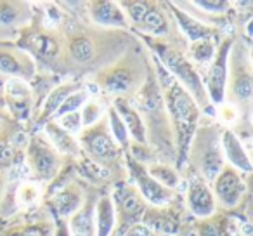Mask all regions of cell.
Here are the masks:
<instances>
[{"instance_id": "6da1fadb", "label": "cell", "mask_w": 253, "mask_h": 236, "mask_svg": "<svg viewBox=\"0 0 253 236\" xmlns=\"http://www.w3.org/2000/svg\"><path fill=\"white\" fill-rule=\"evenodd\" d=\"M158 68V80L162 89L163 104L169 109V115L173 122L177 134V151H179V163H182L184 156L191 148V141L198 129L200 120V106L193 99V95L156 61Z\"/></svg>"}, {"instance_id": "7a4b0ae2", "label": "cell", "mask_w": 253, "mask_h": 236, "mask_svg": "<svg viewBox=\"0 0 253 236\" xmlns=\"http://www.w3.org/2000/svg\"><path fill=\"white\" fill-rule=\"evenodd\" d=\"M153 50L158 56L160 64L193 95V99L198 102V106H207L210 102L207 91H205L203 80L200 78V73H198L194 64L182 52H179L177 49L162 42H153Z\"/></svg>"}, {"instance_id": "3957f363", "label": "cell", "mask_w": 253, "mask_h": 236, "mask_svg": "<svg viewBox=\"0 0 253 236\" xmlns=\"http://www.w3.org/2000/svg\"><path fill=\"white\" fill-rule=\"evenodd\" d=\"M215 132V129H196L194 144L191 148V155L196 158L194 162L205 183H213L217 174L225 165L220 149V136Z\"/></svg>"}, {"instance_id": "277c9868", "label": "cell", "mask_w": 253, "mask_h": 236, "mask_svg": "<svg viewBox=\"0 0 253 236\" xmlns=\"http://www.w3.org/2000/svg\"><path fill=\"white\" fill-rule=\"evenodd\" d=\"M232 44H234V39H232V37H227V39L220 44V47L215 50L213 59H211V63L208 64L205 91H207L208 101L213 102V104H217V106L224 104V99H225Z\"/></svg>"}, {"instance_id": "5b68a950", "label": "cell", "mask_w": 253, "mask_h": 236, "mask_svg": "<svg viewBox=\"0 0 253 236\" xmlns=\"http://www.w3.org/2000/svg\"><path fill=\"white\" fill-rule=\"evenodd\" d=\"M78 144L84 148L87 158L101 163L104 160H113L118 156V144L115 142L113 136L109 134L108 122L99 120L92 127L84 129L78 138Z\"/></svg>"}, {"instance_id": "8992f818", "label": "cell", "mask_w": 253, "mask_h": 236, "mask_svg": "<svg viewBox=\"0 0 253 236\" xmlns=\"http://www.w3.org/2000/svg\"><path fill=\"white\" fill-rule=\"evenodd\" d=\"M120 7L123 9L126 19L139 26L142 33L153 37H162L169 33V19L156 4L151 2H122Z\"/></svg>"}, {"instance_id": "52a82bcc", "label": "cell", "mask_w": 253, "mask_h": 236, "mask_svg": "<svg viewBox=\"0 0 253 236\" xmlns=\"http://www.w3.org/2000/svg\"><path fill=\"white\" fill-rule=\"evenodd\" d=\"M211 191H213L217 203H220L224 208H234L236 205L241 203L246 193V183L243 179V174L225 163L213 179Z\"/></svg>"}, {"instance_id": "ba28073f", "label": "cell", "mask_w": 253, "mask_h": 236, "mask_svg": "<svg viewBox=\"0 0 253 236\" xmlns=\"http://www.w3.org/2000/svg\"><path fill=\"white\" fill-rule=\"evenodd\" d=\"M28 165L40 179H54L59 172V153L47 139L35 136L28 144Z\"/></svg>"}, {"instance_id": "9c48e42d", "label": "cell", "mask_w": 253, "mask_h": 236, "mask_svg": "<svg viewBox=\"0 0 253 236\" xmlns=\"http://www.w3.org/2000/svg\"><path fill=\"white\" fill-rule=\"evenodd\" d=\"M126 165L132 174V179L135 183V189L142 196V200L155 207H165L172 200V191L163 188L160 183H156L151 176L148 174L146 167L137 158H126Z\"/></svg>"}, {"instance_id": "30bf717a", "label": "cell", "mask_w": 253, "mask_h": 236, "mask_svg": "<svg viewBox=\"0 0 253 236\" xmlns=\"http://www.w3.org/2000/svg\"><path fill=\"white\" fill-rule=\"evenodd\" d=\"M113 205H115L116 215L123 219V222H128L130 226L137 224V219H142L146 212V205L139 191L132 184H122L115 189L111 196Z\"/></svg>"}, {"instance_id": "8fae6325", "label": "cell", "mask_w": 253, "mask_h": 236, "mask_svg": "<svg viewBox=\"0 0 253 236\" xmlns=\"http://www.w3.org/2000/svg\"><path fill=\"white\" fill-rule=\"evenodd\" d=\"M186 203L191 214L198 219H210L217 208V201H215L210 184L205 183L200 177L193 179L187 186Z\"/></svg>"}, {"instance_id": "7c38bea8", "label": "cell", "mask_w": 253, "mask_h": 236, "mask_svg": "<svg viewBox=\"0 0 253 236\" xmlns=\"http://www.w3.org/2000/svg\"><path fill=\"white\" fill-rule=\"evenodd\" d=\"M220 149H222V156L227 160V165H231L232 169H236L241 174L252 172V160H250L248 151H246V148L243 146L241 139H239L231 129L222 131Z\"/></svg>"}, {"instance_id": "4fadbf2b", "label": "cell", "mask_w": 253, "mask_h": 236, "mask_svg": "<svg viewBox=\"0 0 253 236\" xmlns=\"http://www.w3.org/2000/svg\"><path fill=\"white\" fill-rule=\"evenodd\" d=\"M111 106L116 109V113L120 115L122 122L125 124L128 136H130L135 142H139V144H146V125H144V120H142V115L137 111V108H134V106L130 104V101L125 99L123 95L115 97Z\"/></svg>"}, {"instance_id": "5bb4252c", "label": "cell", "mask_w": 253, "mask_h": 236, "mask_svg": "<svg viewBox=\"0 0 253 236\" xmlns=\"http://www.w3.org/2000/svg\"><path fill=\"white\" fill-rule=\"evenodd\" d=\"M88 14H90L92 21L101 26H111V28H126L128 26V19L118 2H109V0L92 2L88 7Z\"/></svg>"}, {"instance_id": "9a60e30c", "label": "cell", "mask_w": 253, "mask_h": 236, "mask_svg": "<svg viewBox=\"0 0 253 236\" xmlns=\"http://www.w3.org/2000/svg\"><path fill=\"white\" fill-rule=\"evenodd\" d=\"M99 85L104 89L108 94H115L116 97L126 94L132 91L135 85V75L130 68L116 66L106 70L102 75H99Z\"/></svg>"}, {"instance_id": "2e32d148", "label": "cell", "mask_w": 253, "mask_h": 236, "mask_svg": "<svg viewBox=\"0 0 253 236\" xmlns=\"http://www.w3.org/2000/svg\"><path fill=\"white\" fill-rule=\"evenodd\" d=\"M151 233L173 236L180 231V221L172 212H165L163 207H156L153 210H146L142 215V222Z\"/></svg>"}, {"instance_id": "e0dca14e", "label": "cell", "mask_w": 253, "mask_h": 236, "mask_svg": "<svg viewBox=\"0 0 253 236\" xmlns=\"http://www.w3.org/2000/svg\"><path fill=\"white\" fill-rule=\"evenodd\" d=\"M50 203H52L54 212H56V215L59 219L71 217L84 205V194H82L80 188L75 186V184H70L64 189L57 191Z\"/></svg>"}, {"instance_id": "ac0fdd59", "label": "cell", "mask_w": 253, "mask_h": 236, "mask_svg": "<svg viewBox=\"0 0 253 236\" xmlns=\"http://www.w3.org/2000/svg\"><path fill=\"white\" fill-rule=\"evenodd\" d=\"M170 11L173 12V16H175L180 30H182L184 35L187 37V40H189L191 44L198 42V40H203V39H213L215 30L211 28V26L203 25V23L198 21V19H194L193 16H189L187 12L177 9L173 4H170Z\"/></svg>"}, {"instance_id": "d6986e66", "label": "cell", "mask_w": 253, "mask_h": 236, "mask_svg": "<svg viewBox=\"0 0 253 236\" xmlns=\"http://www.w3.org/2000/svg\"><path fill=\"white\" fill-rule=\"evenodd\" d=\"M95 235L94 236H111L116 226V212L111 196L104 194L97 200L94 208Z\"/></svg>"}, {"instance_id": "ffe728a7", "label": "cell", "mask_w": 253, "mask_h": 236, "mask_svg": "<svg viewBox=\"0 0 253 236\" xmlns=\"http://www.w3.org/2000/svg\"><path fill=\"white\" fill-rule=\"evenodd\" d=\"M45 134H47V138H49L47 141L50 142V146H52L57 153L77 156L78 151H80L78 139L75 138V136L68 134L66 131H63L54 120L45 122Z\"/></svg>"}, {"instance_id": "44dd1931", "label": "cell", "mask_w": 253, "mask_h": 236, "mask_svg": "<svg viewBox=\"0 0 253 236\" xmlns=\"http://www.w3.org/2000/svg\"><path fill=\"white\" fill-rule=\"evenodd\" d=\"M0 73L12 75V78H23L33 73V64H30V59L23 54L0 47Z\"/></svg>"}, {"instance_id": "7402d4cb", "label": "cell", "mask_w": 253, "mask_h": 236, "mask_svg": "<svg viewBox=\"0 0 253 236\" xmlns=\"http://www.w3.org/2000/svg\"><path fill=\"white\" fill-rule=\"evenodd\" d=\"M5 95H7L9 104L16 109L18 115H25L30 109L32 91H30L28 84L23 78H11V80H7V84H5Z\"/></svg>"}, {"instance_id": "603a6c76", "label": "cell", "mask_w": 253, "mask_h": 236, "mask_svg": "<svg viewBox=\"0 0 253 236\" xmlns=\"http://www.w3.org/2000/svg\"><path fill=\"white\" fill-rule=\"evenodd\" d=\"M70 236H94L95 221H94V205L84 203L68 222Z\"/></svg>"}, {"instance_id": "cb8c5ba5", "label": "cell", "mask_w": 253, "mask_h": 236, "mask_svg": "<svg viewBox=\"0 0 253 236\" xmlns=\"http://www.w3.org/2000/svg\"><path fill=\"white\" fill-rule=\"evenodd\" d=\"M77 91H78L77 84H63V85H59V87L54 89V91L49 94V97L45 99V104H43V109H42V113H40V120L42 122L52 120V116L56 115V111L64 102V99Z\"/></svg>"}, {"instance_id": "d4e9b609", "label": "cell", "mask_w": 253, "mask_h": 236, "mask_svg": "<svg viewBox=\"0 0 253 236\" xmlns=\"http://www.w3.org/2000/svg\"><path fill=\"white\" fill-rule=\"evenodd\" d=\"M253 94V82L252 73L245 66H239V73H234L231 84V97L238 104H248Z\"/></svg>"}, {"instance_id": "484cf974", "label": "cell", "mask_w": 253, "mask_h": 236, "mask_svg": "<svg viewBox=\"0 0 253 236\" xmlns=\"http://www.w3.org/2000/svg\"><path fill=\"white\" fill-rule=\"evenodd\" d=\"M146 170H148V174L156 181V183H160L163 188H167V189H170V191H172L173 188H177V184L180 183L179 174H177L172 167L163 165V163L149 165Z\"/></svg>"}, {"instance_id": "4316f807", "label": "cell", "mask_w": 253, "mask_h": 236, "mask_svg": "<svg viewBox=\"0 0 253 236\" xmlns=\"http://www.w3.org/2000/svg\"><path fill=\"white\" fill-rule=\"evenodd\" d=\"M189 54L196 64H203V66L210 64L215 56L213 39H203V40H198V42L191 44Z\"/></svg>"}, {"instance_id": "83f0119b", "label": "cell", "mask_w": 253, "mask_h": 236, "mask_svg": "<svg viewBox=\"0 0 253 236\" xmlns=\"http://www.w3.org/2000/svg\"><path fill=\"white\" fill-rule=\"evenodd\" d=\"M108 129H109V134L113 136L115 142L118 146H125L128 142V132H126L125 124L122 122L120 115L116 113V109L113 106H109L108 109Z\"/></svg>"}, {"instance_id": "f1b7e54d", "label": "cell", "mask_w": 253, "mask_h": 236, "mask_svg": "<svg viewBox=\"0 0 253 236\" xmlns=\"http://www.w3.org/2000/svg\"><path fill=\"white\" fill-rule=\"evenodd\" d=\"M87 101H88V92L85 91V89H78L77 92H73V94L64 99V102L59 106V109H57L56 115H54V120H57V118L63 115H68V113L80 111L82 106Z\"/></svg>"}, {"instance_id": "f546056e", "label": "cell", "mask_w": 253, "mask_h": 236, "mask_svg": "<svg viewBox=\"0 0 253 236\" xmlns=\"http://www.w3.org/2000/svg\"><path fill=\"white\" fill-rule=\"evenodd\" d=\"M70 52L78 63H88L94 57V46L85 37H75L70 42Z\"/></svg>"}, {"instance_id": "4dcf8cb0", "label": "cell", "mask_w": 253, "mask_h": 236, "mask_svg": "<svg viewBox=\"0 0 253 236\" xmlns=\"http://www.w3.org/2000/svg\"><path fill=\"white\" fill-rule=\"evenodd\" d=\"M32 46L35 47L37 52L42 54V56H45V57L56 56L57 49H59V46H57V40L54 39V37H50V35H45V33H40V35L33 37Z\"/></svg>"}, {"instance_id": "1f68e13d", "label": "cell", "mask_w": 253, "mask_h": 236, "mask_svg": "<svg viewBox=\"0 0 253 236\" xmlns=\"http://www.w3.org/2000/svg\"><path fill=\"white\" fill-rule=\"evenodd\" d=\"M198 235L200 236H231V231L227 229V221L203 219V222L198 226Z\"/></svg>"}, {"instance_id": "d6a6232c", "label": "cell", "mask_w": 253, "mask_h": 236, "mask_svg": "<svg viewBox=\"0 0 253 236\" xmlns=\"http://www.w3.org/2000/svg\"><path fill=\"white\" fill-rule=\"evenodd\" d=\"M80 118H82V127L87 129L92 127L94 124H97L102 118V108L94 101H87L84 106H82L80 111Z\"/></svg>"}, {"instance_id": "836d02e7", "label": "cell", "mask_w": 253, "mask_h": 236, "mask_svg": "<svg viewBox=\"0 0 253 236\" xmlns=\"http://www.w3.org/2000/svg\"><path fill=\"white\" fill-rule=\"evenodd\" d=\"M21 11L19 4L14 2H0V25L2 26H12L18 23L21 18Z\"/></svg>"}, {"instance_id": "e575fe53", "label": "cell", "mask_w": 253, "mask_h": 236, "mask_svg": "<svg viewBox=\"0 0 253 236\" xmlns=\"http://www.w3.org/2000/svg\"><path fill=\"white\" fill-rule=\"evenodd\" d=\"M57 125H59L63 131H66L68 134H77L80 132L82 129V118H80V111H73V113H68V115H63L59 116L57 120H54Z\"/></svg>"}, {"instance_id": "d590c367", "label": "cell", "mask_w": 253, "mask_h": 236, "mask_svg": "<svg viewBox=\"0 0 253 236\" xmlns=\"http://www.w3.org/2000/svg\"><path fill=\"white\" fill-rule=\"evenodd\" d=\"M37 198H39V188L35 186V184H23L21 188L18 189V194H16V200H19L23 205H32L37 201Z\"/></svg>"}, {"instance_id": "8d00e7d4", "label": "cell", "mask_w": 253, "mask_h": 236, "mask_svg": "<svg viewBox=\"0 0 253 236\" xmlns=\"http://www.w3.org/2000/svg\"><path fill=\"white\" fill-rule=\"evenodd\" d=\"M193 5L200 7L201 11L211 12V14H218V12L227 11L229 2H224V0H196V2H193Z\"/></svg>"}, {"instance_id": "74e56055", "label": "cell", "mask_w": 253, "mask_h": 236, "mask_svg": "<svg viewBox=\"0 0 253 236\" xmlns=\"http://www.w3.org/2000/svg\"><path fill=\"white\" fill-rule=\"evenodd\" d=\"M122 236H153V233L149 231V229L146 228L144 224H141V222H137V224L130 226V228L126 229V231L123 233Z\"/></svg>"}, {"instance_id": "f35d334b", "label": "cell", "mask_w": 253, "mask_h": 236, "mask_svg": "<svg viewBox=\"0 0 253 236\" xmlns=\"http://www.w3.org/2000/svg\"><path fill=\"white\" fill-rule=\"evenodd\" d=\"M54 236H70V229H68L66 222H63V221L59 222V226H57V229H56V235Z\"/></svg>"}, {"instance_id": "ab89813d", "label": "cell", "mask_w": 253, "mask_h": 236, "mask_svg": "<svg viewBox=\"0 0 253 236\" xmlns=\"http://www.w3.org/2000/svg\"><path fill=\"white\" fill-rule=\"evenodd\" d=\"M0 183H2V179H0Z\"/></svg>"}]
</instances>
